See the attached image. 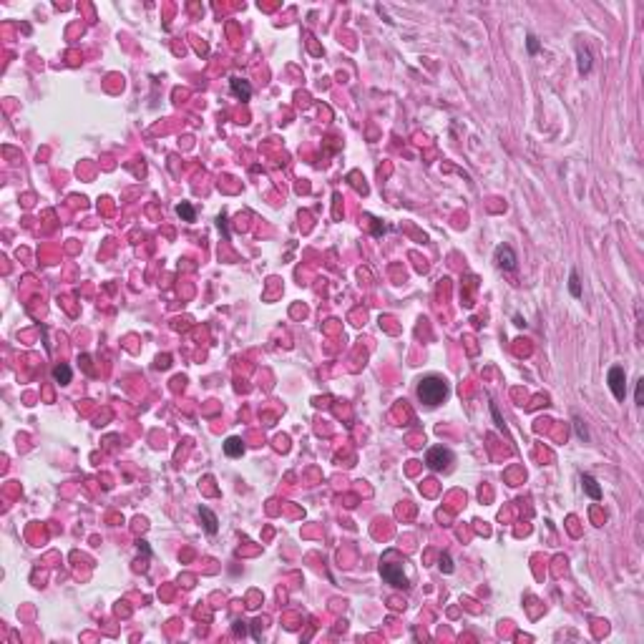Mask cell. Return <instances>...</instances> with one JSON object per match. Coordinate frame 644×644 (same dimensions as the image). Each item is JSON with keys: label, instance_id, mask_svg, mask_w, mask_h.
I'll use <instances>...</instances> for the list:
<instances>
[{"label": "cell", "instance_id": "cell-12", "mask_svg": "<svg viewBox=\"0 0 644 644\" xmlns=\"http://www.w3.org/2000/svg\"><path fill=\"white\" fill-rule=\"evenodd\" d=\"M53 377H56V383H61V385L71 383V368H68V365H56V368H53Z\"/></svg>", "mask_w": 644, "mask_h": 644}, {"label": "cell", "instance_id": "cell-3", "mask_svg": "<svg viewBox=\"0 0 644 644\" xmlns=\"http://www.w3.org/2000/svg\"><path fill=\"white\" fill-rule=\"evenodd\" d=\"M380 574L383 579L398 589H408V579L403 574V564H380Z\"/></svg>", "mask_w": 644, "mask_h": 644}, {"label": "cell", "instance_id": "cell-2", "mask_svg": "<svg viewBox=\"0 0 644 644\" xmlns=\"http://www.w3.org/2000/svg\"><path fill=\"white\" fill-rule=\"evenodd\" d=\"M426 463H428L430 471H448L451 468V463H453V453L448 451V448H443V446H433L428 453H426Z\"/></svg>", "mask_w": 644, "mask_h": 644}, {"label": "cell", "instance_id": "cell-16", "mask_svg": "<svg viewBox=\"0 0 644 644\" xmlns=\"http://www.w3.org/2000/svg\"><path fill=\"white\" fill-rule=\"evenodd\" d=\"M634 400H637V405H644V380H637V390H634Z\"/></svg>", "mask_w": 644, "mask_h": 644}, {"label": "cell", "instance_id": "cell-5", "mask_svg": "<svg viewBox=\"0 0 644 644\" xmlns=\"http://www.w3.org/2000/svg\"><path fill=\"white\" fill-rule=\"evenodd\" d=\"M516 262H519V257H516V252H514L508 245L496 247V264H498L503 272H514V270H516Z\"/></svg>", "mask_w": 644, "mask_h": 644}, {"label": "cell", "instance_id": "cell-6", "mask_svg": "<svg viewBox=\"0 0 644 644\" xmlns=\"http://www.w3.org/2000/svg\"><path fill=\"white\" fill-rule=\"evenodd\" d=\"M229 88L234 93V98H239V101H249V98H252V86H249L247 81H242V78H232V81H229Z\"/></svg>", "mask_w": 644, "mask_h": 644}, {"label": "cell", "instance_id": "cell-15", "mask_svg": "<svg viewBox=\"0 0 644 644\" xmlns=\"http://www.w3.org/2000/svg\"><path fill=\"white\" fill-rule=\"evenodd\" d=\"M440 571H446V574H451V571H453V561H451V556H448V553H443V556H440Z\"/></svg>", "mask_w": 644, "mask_h": 644}, {"label": "cell", "instance_id": "cell-8", "mask_svg": "<svg viewBox=\"0 0 644 644\" xmlns=\"http://www.w3.org/2000/svg\"><path fill=\"white\" fill-rule=\"evenodd\" d=\"M199 516H202V521H204L207 534H212V536H214L216 528H219V526H216V523H219V521H216V516L209 511V508H207V506H202V508H199Z\"/></svg>", "mask_w": 644, "mask_h": 644}, {"label": "cell", "instance_id": "cell-11", "mask_svg": "<svg viewBox=\"0 0 644 644\" xmlns=\"http://www.w3.org/2000/svg\"><path fill=\"white\" fill-rule=\"evenodd\" d=\"M176 214L182 216L184 221H194V219H196V212H194V207H191L189 202H182V204L176 207Z\"/></svg>", "mask_w": 644, "mask_h": 644}, {"label": "cell", "instance_id": "cell-17", "mask_svg": "<svg viewBox=\"0 0 644 644\" xmlns=\"http://www.w3.org/2000/svg\"><path fill=\"white\" fill-rule=\"evenodd\" d=\"M526 40H528V53H531V56H536V53H539V38L528 33V38H526Z\"/></svg>", "mask_w": 644, "mask_h": 644}, {"label": "cell", "instance_id": "cell-14", "mask_svg": "<svg viewBox=\"0 0 644 644\" xmlns=\"http://www.w3.org/2000/svg\"><path fill=\"white\" fill-rule=\"evenodd\" d=\"M574 428H576V435L582 438L584 443H589V438H591V435H589V430H586V426H584L582 418H574Z\"/></svg>", "mask_w": 644, "mask_h": 644}, {"label": "cell", "instance_id": "cell-1", "mask_svg": "<svg viewBox=\"0 0 644 644\" xmlns=\"http://www.w3.org/2000/svg\"><path fill=\"white\" fill-rule=\"evenodd\" d=\"M418 398L420 403H426L430 408L440 405L443 400L448 398V383L440 375H426L418 380Z\"/></svg>", "mask_w": 644, "mask_h": 644}, {"label": "cell", "instance_id": "cell-10", "mask_svg": "<svg viewBox=\"0 0 644 644\" xmlns=\"http://www.w3.org/2000/svg\"><path fill=\"white\" fill-rule=\"evenodd\" d=\"M576 56H579V71L589 73L591 71V53L586 48H582V46H576Z\"/></svg>", "mask_w": 644, "mask_h": 644}, {"label": "cell", "instance_id": "cell-13", "mask_svg": "<svg viewBox=\"0 0 644 644\" xmlns=\"http://www.w3.org/2000/svg\"><path fill=\"white\" fill-rule=\"evenodd\" d=\"M569 292H571L574 297H582V282H579V275H576V272L569 275Z\"/></svg>", "mask_w": 644, "mask_h": 644}, {"label": "cell", "instance_id": "cell-9", "mask_svg": "<svg viewBox=\"0 0 644 644\" xmlns=\"http://www.w3.org/2000/svg\"><path fill=\"white\" fill-rule=\"evenodd\" d=\"M582 483H584V491L589 493L594 501H599V498H602V488H599V483H596V478H594V476H589V473L582 476Z\"/></svg>", "mask_w": 644, "mask_h": 644}, {"label": "cell", "instance_id": "cell-7", "mask_svg": "<svg viewBox=\"0 0 644 644\" xmlns=\"http://www.w3.org/2000/svg\"><path fill=\"white\" fill-rule=\"evenodd\" d=\"M224 453H227L229 458H239V456L245 453V443H242L237 435H232V438H227V443H224Z\"/></svg>", "mask_w": 644, "mask_h": 644}, {"label": "cell", "instance_id": "cell-18", "mask_svg": "<svg viewBox=\"0 0 644 644\" xmlns=\"http://www.w3.org/2000/svg\"><path fill=\"white\" fill-rule=\"evenodd\" d=\"M491 413H493L496 426H498V428H503V418H501V413H498V405H496V403H491Z\"/></svg>", "mask_w": 644, "mask_h": 644}, {"label": "cell", "instance_id": "cell-4", "mask_svg": "<svg viewBox=\"0 0 644 644\" xmlns=\"http://www.w3.org/2000/svg\"><path fill=\"white\" fill-rule=\"evenodd\" d=\"M609 390L614 393L616 400H624V395H627V375H624V368L614 365V368L609 370Z\"/></svg>", "mask_w": 644, "mask_h": 644}]
</instances>
